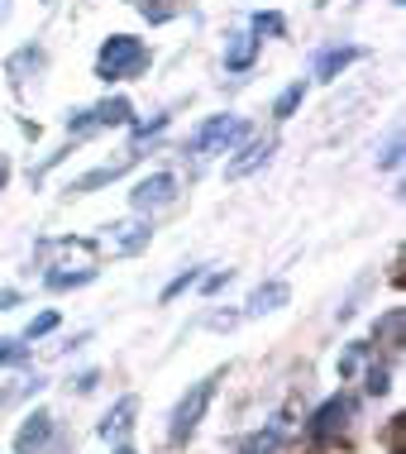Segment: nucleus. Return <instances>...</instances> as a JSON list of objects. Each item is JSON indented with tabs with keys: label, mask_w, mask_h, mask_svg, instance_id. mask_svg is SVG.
Here are the masks:
<instances>
[{
	"label": "nucleus",
	"mask_w": 406,
	"mask_h": 454,
	"mask_svg": "<svg viewBox=\"0 0 406 454\" xmlns=\"http://www.w3.org/2000/svg\"><path fill=\"white\" fill-rule=\"evenodd\" d=\"M105 230H110V244H115L120 254L144 249V244H149V235H153L149 225H139V220H120V225H105Z\"/></svg>",
	"instance_id": "9"
},
{
	"label": "nucleus",
	"mask_w": 406,
	"mask_h": 454,
	"mask_svg": "<svg viewBox=\"0 0 406 454\" xmlns=\"http://www.w3.org/2000/svg\"><path fill=\"white\" fill-rule=\"evenodd\" d=\"M277 445H282V426H268V431H258L244 445V454H277Z\"/></svg>",
	"instance_id": "17"
},
{
	"label": "nucleus",
	"mask_w": 406,
	"mask_h": 454,
	"mask_svg": "<svg viewBox=\"0 0 406 454\" xmlns=\"http://www.w3.org/2000/svg\"><path fill=\"white\" fill-rule=\"evenodd\" d=\"M86 282H96V268H77V273H48V287H53V292L86 287Z\"/></svg>",
	"instance_id": "16"
},
{
	"label": "nucleus",
	"mask_w": 406,
	"mask_h": 454,
	"mask_svg": "<svg viewBox=\"0 0 406 454\" xmlns=\"http://www.w3.org/2000/svg\"><path fill=\"white\" fill-rule=\"evenodd\" d=\"M91 125H129V101L125 96H110L91 110Z\"/></svg>",
	"instance_id": "12"
},
{
	"label": "nucleus",
	"mask_w": 406,
	"mask_h": 454,
	"mask_svg": "<svg viewBox=\"0 0 406 454\" xmlns=\"http://www.w3.org/2000/svg\"><path fill=\"white\" fill-rule=\"evenodd\" d=\"M172 196H177V177H172V173H153V177H144L139 187L129 192V206H134V211H158V206H168Z\"/></svg>",
	"instance_id": "4"
},
{
	"label": "nucleus",
	"mask_w": 406,
	"mask_h": 454,
	"mask_svg": "<svg viewBox=\"0 0 406 454\" xmlns=\"http://www.w3.org/2000/svg\"><path fill=\"white\" fill-rule=\"evenodd\" d=\"M249 63H254V39H249V34H235L230 48H225V67L230 72H244Z\"/></svg>",
	"instance_id": "15"
},
{
	"label": "nucleus",
	"mask_w": 406,
	"mask_h": 454,
	"mask_svg": "<svg viewBox=\"0 0 406 454\" xmlns=\"http://www.w3.org/2000/svg\"><path fill=\"white\" fill-rule=\"evenodd\" d=\"M402 325H406V311H402V306H392V311L383 316V321L373 325V335L383 340V345H392V349H397V345H402Z\"/></svg>",
	"instance_id": "14"
},
{
	"label": "nucleus",
	"mask_w": 406,
	"mask_h": 454,
	"mask_svg": "<svg viewBox=\"0 0 406 454\" xmlns=\"http://www.w3.org/2000/svg\"><path fill=\"white\" fill-rule=\"evenodd\" d=\"M115 454H134V450H129V445H125V450H115Z\"/></svg>",
	"instance_id": "29"
},
{
	"label": "nucleus",
	"mask_w": 406,
	"mask_h": 454,
	"mask_svg": "<svg viewBox=\"0 0 406 454\" xmlns=\"http://www.w3.org/2000/svg\"><path fill=\"white\" fill-rule=\"evenodd\" d=\"M354 58H359V48H330V53H321V63H316V77H321V82H335L340 72L354 63Z\"/></svg>",
	"instance_id": "10"
},
{
	"label": "nucleus",
	"mask_w": 406,
	"mask_h": 454,
	"mask_svg": "<svg viewBox=\"0 0 406 454\" xmlns=\"http://www.w3.org/2000/svg\"><path fill=\"white\" fill-rule=\"evenodd\" d=\"M48 330H58V311H39V316L29 321V330H24V335L39 340V335H48Z\"/></svg>",
	"instance_id": "22"
},
{
	"label": "nucleus",
	"mask_w": 406,
	"mask_h": 454,
	"mask_svg": "<svg viewBox=\"0 0 406 454\" xmlns=\"http://www.w3.org/2000/svg\"><path fill=\"white\" fill-rule=\"evenodd\" d=\"M363 387L373 392V397H383V392L392 387V383H387V368H383V364H373V368H368V383H363Z\"/></svg>",
	"instance_id": "23"
},
{
	"label": "nucleus",
	"mask_w": 406,
	"mask_h": 454,
	"mask_svg": "<svg viewBox=\"0 0 406 454\" xmlns=\"http://www.w3.org/2000/svg\"><path fill=\"white\" fill-rule=\"evenodd\" d=\"M24 359H29V345H24V340H15V335L0 340V368H15Z\"/></svg>",
	"instance_id": "18"
},
{
	"label": "nucleus",
	"mask_w": 406,
	"mask_h": 454,
	"mask_svg": "<svg viewBox=\"0 0 406 454\" xmlns=\"http://www.w3.org/2000/svg\"><path fill=\"white\" fill-rule=\"evenodd\" d=\"M144 63H149V48L139 39H129V34H115V39H105L101 53H96V77L120 82V77H134Z\"/></svg>",
	"instance_id": "2"
},
{
	"label": "nucleus",
	"mask_w": 406,
	"mask_h": 454,
	"mask_svg": "<svg viewBox=\"0 0 406 454\" xmlns=\"http://www.w3.org/2000/svg\"><path fill=\"white\" fill-rule=\"evenodd\" d=\"M10 306H20V292H15V287L0 292V311H10Z\"/></svg>",
	"instance_id": "26"
},
{
	"label": "nucleus",
	"mask_w": 406,
	"mask_h": 454,
	"mask_svg": "<svg viewBox=\"0 0 406 454\" xmlns=\"http://www.w3.org/2000/svg\"><path fill=\"white\" fill-rule=\"evenodd\" d=\"M196 282H201V273H196V268H187V273H177V278H172L168 287H163V301H177L187 287H196Z\"/></svg>",
	"instance_id": "20"
},
{
	"label": "nucleus",
	"mask_w": 406,
	"mask_h": 454,
	"mask_svg": "<svg viewBox=\"0 0 406 454\" xmlns=\"http://www.w3.org/2000/svg\"><path fill=\"white\" fill-rule=\"evenodd\" d=\"M48 435H53V416H48V411H29V416H24V426L15 431V450L34 454V450L48 445Z\"/></svg>",
	"instance_id": "5"
},
{
	"label": "nucleus",
	"mask_w": 406,
	"mask_h": 454,
	"mask_svg": "<svg viewBox=\"0 0 406 454\" xmlns=\"http://www.w3.org/2000/svg\"><path fill=\"white\" fill-rule=\"evenodd\" d=\"M254 34H273V39H277V34H287V20L273 15V10H268V15L258 10V15H254Z\"/></svg>",
	"instance_id": "21"
},
{
	"label": "nucleus",
	"mask_w": 406,
	"mask_h": 454,
	"mask_svg": "<svg viewBox=\"0 0 406 454\" xmlns=\"http://www.w3.org/2000/svg\"><path fill=\"white\" fill-rule=\"evenodd\" d=\"M301 101H306V87H301V82H292V87H287V91H282V96H277V106H273V115H277V120H287V115H292V110H297Z\"/></svg>",
	"instance_id": "19"
},
{
	"label": "nucleus",
	"mask_w": 406,
	"mask_h": 454,
	"mask_svg": "<svg viewBox=\"0 0 406 454\" xmlns=\"http://www.w3.org/2000/svg\"><path fill=\"white\" fill-rule=\"evenodd\" d=\"M0 187H5V168H0Z\"/></svg>",
	"instance_id": "28"
},
{
	"label": "nucleus",
	"mask_w": 406,
	"mask_h": 454,
	"mask_svg": "<svg viewBox=\"0 0 406 454\" xmlns=\"http://www.w3.org/2000/svg\"><path fill=\"white\" fill-rule=\"evenodd\" d=\"M287 297H292L287 282H263V287L249 292V301H244V316H268V311H277V306H287Z\"/></svg>",
	"instance_id": "6"
},
{
	"label": "nucleus",
	"mask_w": 406,
	"mask_h": 454,
	"mask_svg": "<svg viewBox=\"0 0 406 454\" xmlns=\"http://www.w3.org/2000/svg\"><path fill=\"white\" fill-rule=\"evenodd\" d=\"M239 139H244V120L215 115V120H206V125L191 134L187 149H191V153H211V149H230V144H239Z\"/></svg>",
	"instance_id": "3"
},
{
	"label": "nucleus",
	"mask_w": 406,
	"mask_h": 454,
	"mask_svg": "<svg viewBox=\"0 0 406 454\" xmlns=\"http://www.w3.org/2000/svg\"><path fill=\"white\" fill-rule=\"evenodd\" d=\"M378 163H383V168H397V163H402V144H397V139H392V144H387V153H383V158H378Z\"/></svg>",
	"instance_id": "24"
},
{
	"label": "nucleus",
	"mask_w": 406,
	"mask_h": 454,
	"mask_svg": "<svg viewBox=\"0 0 406 454\" xmlns=\"http://www.w3.org/2000/svg\"><path fill=\"white\" fill-rule=\"evenodd\" d=\"M268 153H273V139H258V144H249V149H244V158H235V163H230V177L254 173L258 163H268Z\"/></svg>",
	"instance_id": "13"
},
{
	"label": "nucleus",
	"mask_w": 406,
	"mask_h": 454,
	"mask_svg": "<svg viewBox=\"0 0 406 454\" xmlns=\"http://www.w3.org/2000/svg\"><path fill=\"white\" fill-rule=\"evenodd\" d=\"M134 411H139V397H120L115 407H110V416L101 426H96V431H101V440H120L134 426Z\"/></svg>",
	"instance_id": "7"
},
{
	"label": "nucleus",
	"mask_w": 406,
	"mask_h": 454,
	"mask_svg": "<svg viewBox=\"0 0 406 454\" xmlns=\"http://www.w3.org/2000/svg\"><path fill=\"white\" fill-rule=\"evenodd\" d=\"M10 15V0H0V20H5Z\"/></svg>",
	"instance_id": "27"
},
{
	"label": "nucleus",
	"mask_w": 406,
	"mask_h": 454,
	"mask_svg": "<svg viewBox=\"0 0 406 454\" xmlns=\"http://www.w3.org/2000/svg\"><path fill=\"white\" fill-rule=\"evenodd\" d=\"M225 282H230V268H225V273H211V278H206V282H201V292H220Z\"/></svg>",
	"instance_id": "25"
},
{
	"label": "nucleus",
	"mask_w": 406,
	"mask_h": 454,
	"mask_svg": "<svg viewBox=\"0 0 406 454\" xmlns=\"http://www.w3.org/2000/svg\"><path fill=\"white\" fill-rule=\"evenodd\" d=\"M125 168H129V158H125V163H110V168H96V173H86V177H77V182H72V196H86V192H96V187H105V182H115L120 173H125Z\"/></svg>",
	"instance_id": "11"
},
{
	"label": "nucleus",
	"mask_w": 406,
	"mask_h": 454,
	"mask_svg": "<svg viewBox=\"0 0 406 454\" xmlns=\"http://www.w3.org/2000/svg\"><path fill=\"white\" fill-rule=\"evenodd\" d=\"M220 368L215 373H206L201 383H191V392L177 402V411H172V426H168V440L172 445H187V440L196 435V426H201V416H206V407H211V397H215V383H220Z\"/></svg>",
	"instance_id": "1"
},
{
	"label": "nucleus",
	"mask_w": 406,
	"mask_h": 454,
	"mask_svg": "<svg viewBox=\"0 0 406 454\" xmlns=\"http://www.w3.org/2000/svg\"><path fill=\"white\" fill-rule=\"evenodd\" d=\"M344 416H349V402H344V397H330L325 407L311 416V435H316V440H330V435L344 426Z\"/></svg>",
	"instance_id": "8"
}]
</instances>
